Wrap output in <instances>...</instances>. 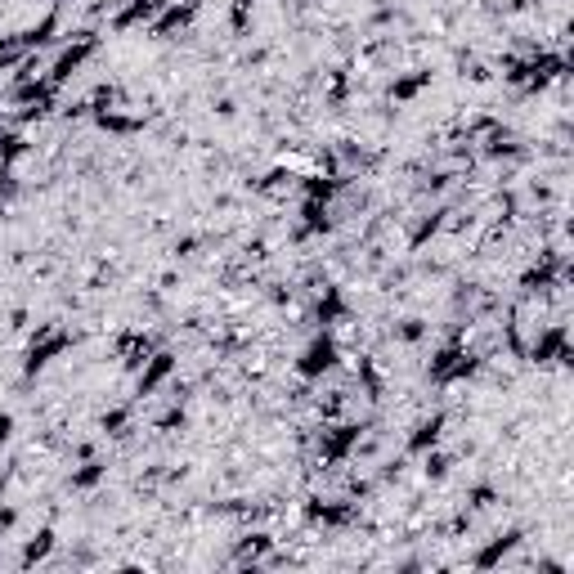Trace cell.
<instances>
[{"instance_id": "7a4b0ae2", "label": "cell", "mask_w": 574, "mask_h": 574, "mask_svg": "<svg viewBox=\"0 0 574 574\" xmlns=\"http://www.w3.org/2000/svg\"><path fill=\"white\" fill-rule=\"evenodd\" d=\"M440 430H444V417H430V422H422L413 430V435H408V449H413V453H426V449H435L440 444Z\"/></svg>"}, {"instance_id": "277c9868", "label": "cell", "mask_w": 574, "mask_h": 574, "mask_svg": "<svg viewBox=\"0 0 574 574\" xmlns=\"http://www.w3.org/2000/svg\"><path fill=\"white\" fill-rule=\"evenodd\" d=\"M50 548H54V530H41V534H36V539L23 548V566H32V561H45V557H50Z\"/></svg>"}, {"instance_id": "9c48e42d", "label": "cell", "mask_w": 574, "mask_h": 574, "mask_svg": "<svg viewBox=\"0 0 574 574\" xmlns=\"http://www.w3.org/2000/svg\"><path fill=\"white\" fill-rule=\"evenodd\" d=\"M9 435H14V417H9V413H0V444H5Z\"/></svg>"}, {"instance_id": "8992f818", "label": "cell", "mask_w": 574, "mask_h": 574, "mask_svg": "<svg viewBox=\"0 0 574 574\" xmlns=\"http://www.w3.org/2000/svg\"><path fill=\"white\" fill-rule=\"evenodd\" d=\"M444 471H449V458L444 453H426V476L430 480H444Z\"/></svg>"}, {"instance_id": "3957f363", "label": "cell", "mask_w": 574, "mask_h": 574, "mask_svg": "<svg viewBox=\"0 0 574 574\" xmlns=\"http://www.w3.org/2000/svg\"><path fill=\"white\" fill-rule=\"evenodd\" d=\"M516 539H521V530H507V534H503V539H494V543H489V548H485V552H480V557H476V566H480V570H489V566H498V561L507 557V552H512V548H516Z\"/></svg>"}, {"instance_id": "6da1fadb", "label": "cell", "mask_w": 574, "mask_h": 574, "mask_svg": "<svg viewBox=\"0 0 574 574\" xmlns=\"http://www.w3.org/2000/svg\"><path fill=\"white\" fill-rule=\"evenodd\" d=\"M332 363H337V346H332V337H314L310 346L301 350V359H296V372L314 381V377H323Z\"/></svg>"}, {"instance_id": "5b68a950", "label": "cell", "mask_w": 574, "mask_h": 574, "mask_svg": "<svg viewBox=\"0 0 574 574\" xmlns=\"http://www.w3.org/2000/svg\"><path fill=\"white\" fill-rule=\"evenodd\" d=\"M99 480H103V462H85L81 471L72 476V489H94Z\"/></svg>"}, {"instance_id": "52a82bcc", "label": "cell", "mask_w": 574, "mask_h": 574, "mask_svg": "<svg viewBox=\"0 0 574 574\" xmlns=\"http://www.w3.org/2000/svg\"><path fill=\"white\" fill-rule=\"evenodd\" d=\"M422 319H404V323H399V337H404V341H422Z\"/></svg>"}, {"instance_id": "ba28073f", "label": "cell", "mask_w": 574, "mask_h": 574, "mask_svg": "<svg viewBox=\"0 0 574 574\" xmlns=\"http://www.w3.org/2000/svg\"><path fill=\"white\" fill-rule=\"evenodd\" d=\"M471 507H476V512H480V507H494V489H489V485L471 489Z\"/></svg>"}]
</instances>
